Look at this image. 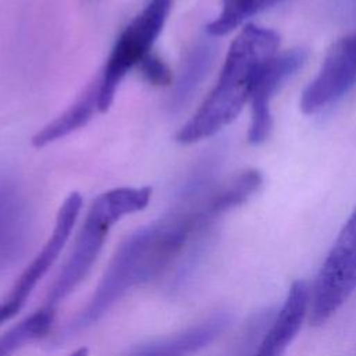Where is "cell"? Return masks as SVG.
<instances>
[{
	"label": "cell",
	"instance_id": "6da1fadb",
	"mask_svg": "<svg viewBox=\"0 0 356 356\" xmlns=\"http://www.w3.org/2000/svg\"><path fill=\"white\" fill-rule=\"evenodd\" d=\"M232 207L234 200L222 184L211 186L204 181L191 182L181 207L121 243L78 324L96 321L128 289L157 277L195 232Z\"/></svg>",
	"mask_w": 356,
	"mask_h": 356
},
{
	"label": "cell",
	"instance_id": "7a4b0ae2",
	"mask_svg": "<svg viewBox=\"0 0 356 356\" xmlns=\"http://www.w3.org/2000/svg\"><path fill=\"white\" fill-rule=\"evenodd\" d=\"M278 53L280 35L274 29L245 25L228 49L214 88L179 129L177 140L195 143L231 124L250 102L260 75Z\"/></svg>",
	"mask_w": 356,
	"mask_h": 356
},
{
	"label": "cell",
	"instance_id": "3957f363",
	"mask_svg": "<svg viewBox=\"0 0 356 356\" xmlns=\"http://www.w3.org/2000/svg\"><path fill=\"white\" fill-rule=\"evenodd\" d=\"M150 193L152 189L147 186L117 188L96 197L74 242L72 252L49 292L46 307L54 309L74 291L92 268L111 225L127 214L143 210L149 203Z\"/></svg>",
	"mask_w": 356,
	"mask_h": 356
},
{
	"label": "cell",
	"instance_id": "277c9868",
	"mask_svg": "<svg viewBox=\"0 0 356 356\" xmlns=\"http://www.w3.org/2000/svg\"><path fill=\"white\" fill-rule=\"evenodd\" d=\"M356 289V207L334 241L314 282L309 286L307 317L328 320Z\"/></svg>",
	"mask_w": 356,
	"mask_h": 356
},
{
	"label": "cell",
	"instance_id": "5b68a950",
	"mask_svg": "<svg viewBox=\"0 0 356 356\" xmlns=\"http://www.w3.org/2000/svg\"><path fill=\"white\" fill-rule=\"evenodd\" d=\"M172 0H150L118 36L99 81V110L106 111L124 76L150 54Z\"/></svg>",
	"mask_w": 356,
	"mask_h": 356
},
{
	"label": "cell",
	"instance_id": "8992f818",
	"mask_svg": "<svg viewBox=\"0 0 356 356\" xmlns=\"http://www.w3.org/2000/svg\"><path fill=\"white\" fill-rule=\"evenodd\" d=\"M356 86V31L338 39L327 51L316 76L300 96V110L317 114Z\"/></svg>",
	"mask_w": 356,
	"mask_h": 356
},
{
	"label": "cell",
	"instance_id": "52a82bcc",
	"mask_svg": "<svg viewBox=\"0 0 356 356\" xmlns=\"http://www.w3.org/2000/svg\"><path fill=\"white\" fill-rule=\"evenodd\" d=\"M307 57L303 49L280 51L260 75L250 97V124L248 140L252 145L264 142L273 127L271 102L280 88L305 64Z\"/></svg>",
	"mask_w": 356,
	"mask_h": 356
},
{
	"label": "cell",
	"instance_id": "ba28073f",
	"mask_svg": "<svg viewBox=\"0 0 356 356\" xmlns=\"http://www.w3.org/2000/svg\"><path fill=\"white\" fill-rule=\"evenodd\" d=\"M82 207V197L79 193H71L64 203L61 204L56 225L53 228L51 236L47 239L39 254L32 260V263L25 268V271L19 275L18 281L14 284L11 292L8 293L6 302L11 303L17 309L21 310L26 298L39 282V280L47 273V270L57 260L60 252L63 250L65 242L70 238V234L76 222Z\"/></svg>",
	"mask_w": 356,
	"mask_h": 356
},
{
	"label": "cell",
	"instance_id": "9c48e42d",
	"mask_svg": "<svg viewBox=\"0 0 356 356\" xmlns=\"http://www.w3.org/2000/svg\"><path fill=\"white\" fill-rule=\"evenodd\" d=\"M225 316L211 317L179 334L145 345L129 356H189L211 342L227 325Z\"/></svg>",
	"mask_w": 356,
	"mask_h": 356
},
{
	"label": "cell",
	"instance_id": "30bf717a",
	"mask_svg": "<svg viewBox=\"0 0 356 356\" xmlns=\"http://www.w3.org/2000/svg\"><path fill=\"white\" fill-rule=\"evenodd\" d=\"M211 38L207 35V38L199 39L186 54L171 92L170 106L172 110L184 107L209 74L217 53V46Z\"/></svg>",
	"mask_w": 356,
	"mask_h": 356
},
{
	"label": "cell",
	"instance_id": "8fae6325",
	"mask_svg": "<svg viewBox=\"0 0 356 356\" xmlns=\"http://www.w3.org/2000/svg\"><path fill=\"white\" fill-rule=\"evenodd\" d=\"M99 110V81L90 83V86L81 95V97L70 106L61 115L47 124L33 138L32 143L36 147H43L68 134L86 125L93 114Z\"/></svg>",
	"mask_w": 356,
	"mask_h": 356
},
{
	"label": "cell",
	"instance_id": "7c38bea8",
	"mask_svg": "<svg viewBox=\"0 0 356 356\" xmlns=\"http://www.w3.org/2000/svg\"><path fill=\"white\" fill-rule=\"evenodd\" d=\"M278 1L281 0H222L220 14L206 26V32L213 38L224 36Z\"/></svg>",
	"mask_w": 356,
	"mask_h": 356
},
{
	"label": "cell",
	"instance_id": "4fadbf2b",
	"mask_svg": "<svg viewBox=\"0 0 356 356\" xmlns=\"http://www.w3.org/2000/svg\"><path fill=\"white\" fill-rule=\"evenodd\" d=\"M21 229V202L13 185L7 181H0V259L18 246Z\"/></svg>",
	"mask_w": 356,
	"mask_h": 356
},
{
	"label": "cell",
	"instance_id": "5bb4252c",
	"mask_svg": "<svg viewBox=\"0 0 356 356\" xmlns=\"http://www.w3.org/2000/svg\"><path fill=\"white\" fill-rule=\"evenodd\" d=\"M53 317L54 309L44 306L22 320L18 325L0 337V356H11L13 352L24 346L26 342L44 335L53 323Z\"/></svg>",
	"mask_w": 356,
	"mask_h": 356
},
{
	"label": "cell",
	"instance_id": "9a60e30c",
	"mask_svg": "<svg viewBox=\"0 0 356 356\" xmlns=\"http://www.w3.org/2000/svg\"><path fill=\"white\" fill-rule=\"evenodd\" d=\"M143 78L153 85H167L171 81V72L161 58L147 54L138 65Z\"/></svg>",
	"mask_w": 356,
	"mask_h": 356
},
{
	"label": "cell",
	"instance_id": "2e32d148",
	"mask_svg": "<svg viewBox=\"0 0 356 356\" xmlns=\"http://www.w3.org/2000/svg\"><path fill=\"white\" fill-rule=\"evenodd\" d=\"M18 312L19 310L15 306H13L11 303H8L6 300L3 303H0V325L3 323H6L7 320H10L11 317H14Z\"/></svg>",
	"mask_w": 356,
	"mask_h": 356
},
{
	"label": "cell",
	"instance_id": "e0dca14e",
	"mask_svg": "<svg viewBox=\"0 0 356 356\" xmlns=\"http://www.w3.org/2000/svg\"><path fill=\"white\" fill-rule=\"evenodd\" d=\"M86 353H88V350L85 348H81V349L75 350L72 355H70V356H86Z\"/></svg>",
	"mask_w": 356,
	"mask_h": 356
}]
</instances>
